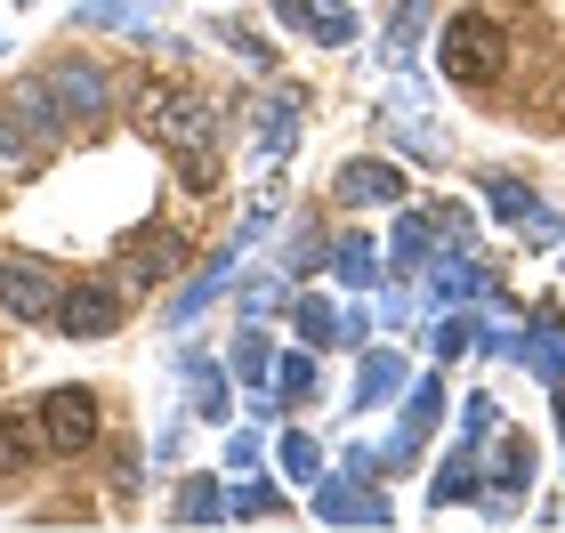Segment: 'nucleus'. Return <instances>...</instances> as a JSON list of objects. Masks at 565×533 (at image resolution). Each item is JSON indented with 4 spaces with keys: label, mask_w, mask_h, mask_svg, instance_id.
<instances>
[{
    "label": "nucleus",
    "mask_w": 565,
    "mask_h": 533,
    "mask_svg": "<svg viewBox=\"0 0 565 533\" xmlns=\"http://www.w3.org/2000/svg\"><path fill=\"white\" fill-rule=\"evenodd\" d=\"M138 121H146V138L178 162V178H186L194 194H211V178H218V106L211 97L186 89V82H162V89H146Z\"/></svg>",
    "instance_id": "obj_1"
},
{
    "label": "nucleus",
    "mask_w": 565,
    "mask_h": 533,
    "mask_svg": "<svg viewBox=\"0 0 565 533\" xmlns=\"http://www.w3.org/2000/svg\"><path fill=\"white\" fill-rule=\"evenodd\" d=\"M436 65H445V82H460V89H493L501 73H509L501 17H477V9L445 17V33H436Z\"/></svg>",
    "instance_id": "obj_2"
},
{
    "label": "nucleus",
    "mask_w": 565,
    "mask_h": 533,
    "mask_svg": "<svg viewBox=\"0 0 565 533\" xmlns=\"http://www.w3.org/2000/svg\"><path fill=\"white\" fill-rule=\"evenodd\" d=\"M41 445L65 452V461H73V452H89L97 445V396L89 388H49L41 396Z\"/></svg>",
    "instance_id": "obj_3"
},
{
    "label": "nucleus",
    "mask_w": 565,
    "mask_h": 533,
    "mask_svg": "<svg viewBox=\"0 0 565 533\" xmlns=\"http://www.w3.org/2000/svg\"><path fill=\"white\" fill-rule=\"evenodd\" d=\"M57 299H65V284L49 275V259H24V250H9V259H0V308H9L17 323L57 316Z\"/></svg>",
    "instance_id": "obj_4"
},
{
    "label": "nucleus",
    "mask_w": 565,
    "mask_h": 533,
    "mask_svg": "<svg viewBox=\"0 0 565 533\" xmlns=\"http://www.w3.org/2000/svg\"><path fill=\"white\" fill-rule=\"evenodd\" d=\"M316 518L323 525H396L388 493L372 477H316Z\"/></svg>",
    "instance_id": "obj_5"
},
{
    "label": "nucleus",
    "mask_w": 565,
    "mask_h": 533,
    "mask_svg": "<svg viewBox=\"0 0 565 533\" xmlns=\"http://www.w3.org/2000/svg\"><path fill=\"white\" fill-rule=\"evenodd\" d=\"M121 323H130V308H121L114 284H73V291L57 299V332H65V340H114Z\"/></svg>",
    "instance_id": "obj_6"
},
{
    "label": "nucleus",
    "mask_w": 565,
    "mask_h": 533,
    "mask_svg": "<svg viewBox=\"0 0 565 533\" xmlns=\"http://www.w3.org/2000/svg\"><path fill=\"white\" fill-rule=\"evenodd\" d=\"M331 194H340L348 211H388V202H404V170L380 162V154H355V162H340Z\"/></svg>",
    "instance_id": "obj_7"
},
{
    "label": "nucleus",
    "mask_w": 565,
    "mask_h": 533,
    "mask_svg": "<svg viewBox=\"0 0 565 533\" xmlns=\"http://www.w3.org/2000/svg\"><path fill=\"white\" fill-rule=\"evenodd\" d=\"M235 267H243V243H218V250H211V259H202V267H194V284H186V291H178V299H170V316H162V323H170V332H186V323H202V308H211V299H218L226 284H235Z\"/></svg>",
    "instance_id": "obj_8"
},
{
    "label": "nucleus",
    "mask_w": 565,
    "mask_h": 533,
    "mask_svg": "<svg viewBox=\"0 0 565 533\" xmlns=\"http://www.w3.org/2000/svg\"><path fill=\"white\" fill-rule=\"evenodd\" d=\"M49 89H57V106L65 121H97L106 114V65H89V57H65V65H49Z\"/></svg>",
    "instance_id": "obj_9"
},
{
    "label": "nucleus",
    "mask_w": 565,
    "mask_h": 533,
    "mask_svg": "<svg viewBox=\"0 0 565 533\" xmlns=\"http://www.w3.org/2000/svg\"><path fill=\"white\" fill-rule=\"evenodd\" d=\"M445 250V226L436 211H396V235H388V267L396 275H428V259Z\"/></svg>",
    "instance_id": "obj_10"
},
{
    "label": "nucleus",
    "mask_w": 565,
    "mask_h": 533,
    "mask_svg": "<svg viewBox=\"0 0 565 533\" xmlns=\"http://www.w3.org/2000/svg\"><path fill=\"white\" fill-rule=\"evenodd\" d=\"M525 364H533V380L542 388H565V316L557 308H542V316H525Z\"/></svg>",
    "instance_id": "obj_11"
},
{
    "label": "nucleus",
    "mask_w": 565,
    "mask_h": 533,
    "mask_svg": "<svg viewBox=\"0 0 565 533\" xmlns=\"http://www.w3.org/2000/svg\"><path fill=\"white\" fill-rule=\"evenodd\" d=\"M428 284H436V299H493V291H501L493 267L469 259V250H436V259H428Z\"/></svg>",
    "instance_id": "obj_12"
},
{
    "label": "nucleus",
    "mask_w": 565,
    "mask_h": 533,
    "mask_svg": "<svg viewBox=\"0 0 565 533\" xmlns=\"http://www.w3.org/2000/svg\"><path fill=\"white\" fill-rule=\"evenodd\" d=\"M9 114H17V121H24V130H33L41 146L57 138V130H73V121H65V106H57V89H49V73H41V82H17V89H9Z\"/></svg>",
    "instance_id": "obj_13"
},
{
    "label": "nucleus",
    "mask_w": 565,
    "mask_h": 533,
    "mask_svg": "<svg viewBox=\"0 0 565 533\" xmlns=\"http://www.w3.org/2000/svg\"><path fill=\"white\" fill-rule=\"evenodd\" d=\"M178 267H186V235H170V226H153V235L130 250V284H170Z\"/></svg>",
    "instance_id": "obj_14"
},
{
    "label": "nucleus",
    "mask_w": 565,
    "mask_h": 533,
    "mask_svg": "<svg viewBox=\"0 0 565 533\" xmlns=\"http://www.w3.org/2000/svg\"><path fill=\"white\" fill-rule=\"evenodd\" d=\"M73 24H82V33H153V9L146 0H82Z\"/></svg>",
    "instance_id": "obj_15"
},
{
    "label": "nucleus",
    "mask_w": 565,
    "mask_h": 533,
    "mask_svg": "<svg viewBox=\"0 0 565 533\" xmlns=\"http://www.w3.org/2000/svg\"><path fill=\"white\" fill-rule=\"evenodd\" d=\"M267 388L282 396V404H316L323 396V380H316V348H291V355H275V372H267Z\"/></svg>",
    "instance_id": "obj_16"
},
{
    "label": "nucleus",
    "mask_w": 565,
    "mask_h": 533,
    "mask_svg": "<svg viewBox=\"0 0 565 533\" xmlns=\"http://www.w3.org/2000/svg\"><path fill=\"white\" fill-rule=\"evenodd\" d=\"M428 17H436V0H396L388 33H380V57H388V65H413V49H420V33H428Z\"/></svg>",
    "instance_id": "obj_17"
},
{
    "label": "nucleus",
    "mask_w": 565,
    "mask_h": 533,
    "mask_svg": "<svg viewBox=\"0 0 565 533\" xmlns=\"http://www.w3.org/2000/svg\"><path fill=\"white\" fill-rule=\"evenodd\" d=\"M396 388H404V355L396 348H364V364H355V404L372 413V404H388Z\"/></svg>",
    "instance_id": "obj_18"
},
{
    "label": "nucleus",
    "mask_w": 565,
    "mask_h": 533,
    "mask_svg": "<svg viewBox=\"0 0 565 533\" xmlns=\"http://www.w3.org/2000/svg\"><path fill=\"white\" fill-rule=\"evenodd\" d=\"M331 275H340L348 291H380V243H364V235H340L331 243V259H323Z\"/></svg>",
    "instance_id": "obj_19"
},
{
    "label": "nucleus",
    "mask_w": 565,
    "mask_h": 533,
    "mask_svg": "<svg viewBox=\"0 0 565 533\" xmlns=\"http://www.w3.org/2000/svg\"><path fill=\"white\" fill-rule=\"evenodd\" d=\"M282 510H291V501H282L275 477H243V486L226 493V518H243V525H275Z\"/></svg>",
    "instance_id": "obj_20"
},
{
    "label": "nucleus",
    "mask_w": 565,
    "mask_h": 533,
    "mask_svg": "<svg viewBox=\"0 0 565 533\" xmlns=\"http://www.w3.org/2000/svg\"><path fill=\"white\" fill-rule=\"evenodd\" d=\"M299 114H307V97H299V89H275L267 106H259V146H267V154H291Z\"/></svg>",
    "instance_id": "obj_21"
},
{
    "label": "nucleus",
    "mask_w": 565,
    "mask_h": 533,
    "mask_svg": "<svg viewBox=\"0 0 565 533\" xmlns=\"http://www.w3.org/2000/svg\"><path fill=\"white\" fill-rule=\"evenodd\" d=\"M291 323H299V340H307V348H340V299L299 291V299H291Z\"/></svg>",
    "instance_id": "obj_22"
},
{
    "label": "nucleus",
    "mask_w": 565,
    "mask_h": 533,
    "mask_svg": "<svg viewBox=\"0 0 565 533\" xmlns=\"http://www.w3.org/2000/svg\"><path fill=\"white\" fill-rule=\"evenodd\" d=\"M170 518H178V525H218V518H226V486H218V477H186L178 501H170Z\"/></svg>",
    "instance_id": "obj_23"
},
{
    "label": "nucleus",
    "mask_w": 565,
    "mask_h": 533,
    "mask_svg": "<svg viewBox=\"0 0 565 533\" xmlns=\"http://www.w3.org/2000/svg\"><path fill=\"white\" fill-rule=\"evenodd\" d=\"M275 461H282V486H316V477H323V445L307 437V428H282Z\"/></svg>",
    "instance_id": "obj_24"
},
{
    "label": "nucleus",
    "mask_w": 565,
    "mask_h": 533,
    "mask_svg": "<svg viewBox=\"0 0 565 533\" xmlns=\"http://www.w3.org/2000/svg\"><path fill=\"white\" fill-rule=\"evenodd\" d=\"M186 372H194V413H202V420H226V413H235V396H226V364H211V355L186 348Z\"/></svg>",
    "instance_id": "obj_25"
},
{
    "label": "nucleus",
    "mask_w": 565,
    "mask_h": 533,
    "mask_svg": "<svg viewBox=\"0 0 565 533\" xmlns=\"http://www.w3.org/2000/svg\"><path fill=\"white\" fill-rule=\"evenodd\" d=\"M267 372H275V355H267V332L250 323V332L226 348V380H243V388H267Z\"/></svg>",
    "instance_id": "obj_26"
},
{
    "label": "nucleus",
    "mask_w": 565,
    "mask_h": 533,
    "mask_svg": "<svg viewBox=\"0 0 565 533\" xmlns=\"http://www.w3.org/2000/svg\"><path fill=\"white\" fill-rule=\"evenodd\" d=\"M33 445H41V428H24V413H0V486H9V477H24Z\"/></svg>",
    "instance_id": "obj_27"
},
{
    "label": "nucleus",
    "mask_w": 565,
    "mask_h": 533,
    "mask_svg": "<svg viewBox=\"0 0 565 533\" xmlns=\"http://www.w3.org/2000/svg\"><path fill=\"white\" fill-rule=\"evenodd\" d=\"M493 486H501V493H525V486H533V445H525V437H501V445H493Z\"/></svg>",
    "instance_id": "obj_28"
},
{
    "label": "nucleus",
    "mask_w": 565,
    "mask_h": 533,
    "mask_svg": "<svg viewBox=\"0 0 565 533\" xmlns=\"http://www.w3.org/2000/svg\"><path fill=\"white\" fill-rule=\"evenodd\" d=\"M469 486H477V445H460L452 461L436 469V486H428V501H436V510H452V501L469 493Z\"/></svg>",
    "instance_id": "obj_29"
},
{
    "label": "nucleus",
    "mask_w": 565,
    "mask_h": 533,
    "mask_svg": "<svg viewBox=\"0 0 565 533\" xmlns=\"http://www.w3.org/2000/svg\"><path fill=\"white\" fill-rule=\"evenodd\" d=\"M282 299H291V275H250V284H243V299H235V308H243L250 323H267V316L282 308Z\"/></svg>",
    "instance_id": "obj_30"
},
{
    "label": "nucleus",
    "mask_w": 565,
    "mask_h": 533,
    "mask_svg": "<svg viewBox=\"0 0 565 533\" xmlns=\"http://www.w3.org/2000/svg\"><path fill=\"white\" fill-rule=\"evenodd\" d=\"M477 186H484V202H493V211H501V218H525V211H533V194H525V178H509V170H484V178H477Z\"/></svg>",
    "instance_id": "obj_31"
},
{
    "label": "nucleus",
    "mask_w": 565,
    "mask_h": 533,
    "mask_svg": "<svg viewBox=\"0 0 565 533\" xmlns=\"http://www.w3.org/2000/svg\"><path fill=\"white\" fill-rule=\"evenodd\" d=\"M460 437H469L477 452H484V437H501V404H493V396H484V388H477L469 404H460Z\"/></svg>",
    "instance_id": "obj_32"
},
{
    "label": "nucleus",
    "mask_w": 565,
    "mask_h": 533,
    "mask_svg": "<svg viewBox=\"0 0 565 533\" xmlns=\"http://www.w3.org/2000/svg\"><path fill=\"white\" fill-rule=\"evenodd\" d=\"M428 348H436V355H445V364H452V355H469V348H477V323H469V316H436Z\"/></svg>",
    "instance_id": "obj_33"
},
{
    "label": "nucleus",
    "mask_w": 565,
    "mask_h": 533,
    "mask_svg": "<svg viewBox=\"0 0 565 533\" xmlns=\"http://www.w3.org/2000/svg\"><path fill=\"white\" fill-rule=\"evenodd\" d=\"M518 226H525V243H533V250H565V218L550 211V202H533Z\"/></svg>",
    "instance_id": "obj_34"
},
{
    "label": "nucleus",
    "mask_w": 565,
    "mask_h": 533,
    "mask_svg": "<svg viewBox=\"0 0 565 533\" xmlns=\"http://www.w3.org/2000/svg\"><path fill=\"white\" fill-rule=\"evenodd\" d=\"M218 41H226V49H235V57H243L250 73H267V65H275V49H267L259 33H243V24H218Z\"/></svg>",
    "instance_id": "obj_35"
},
{
    "label": "nucleus",
    "mask_w": 565,
    "mask_h": 533,
    "mask_svg": "<svg viewBox=\"0 0 565 533\" xmlns=\"http://www.w3.org/2000/svg\"><path fill=\"white\" fill-rule=\"evenodd\" d=\"M0 170H33V146L17 138V114L0 106Z\"/></svg>",
    "instance_id": "obj_36"
},
{
    "label": "nucleus",
    "mask_w": 565,
    "mask_h": 533,
    "mask_svg": "<svg viewBox=\"0 0 565 533\" xmlns=\"http://www.w3.org/2000/svg\"><path fill=\"white\" fill-rule=\"evenodd\" d=\"M259 452H267V437H259V428H235V437H226V469H259Z\"/></svg>",
    "instance_id": "obj_37"
},
{
    "label": "nucleus",
    "mask_w": 565,
    "mask_h": 533,
    "mask_svg": "<svg viewBox=\"0 0 565 533\" xmlns=\"http://www.w3.org/2000/svg\"><path fill=\"white\" fill-rule=\"evenodd\" d=\"M316 41H323V49H348V41H355V17H348V9H316Z\"/></svg>",
    "instance_id": "obj_38"
},
{
    "label": "nucleus",
    "mask_w": 565,
    "mask_h": 533,
    "mask_svg": "<svg viewBox=\"0 0 565 533\" xmlns=\"http://www.w3.org/2000/svg\"><path fill=\"white\" fill-rule=\"evenodd\" d=\"M380 323H388V332H404V323H420V316H413V291H388V284H380Z\"/></svg>",
    "instance_id": "obj_39"
},
{
    "label": "nucleus",
    "mask_w": 565,
    "mask_h": 533,
    "mask_svg": "<svg viewBox=\"0 0 565 533\" xmlns=\"http://www.w3.org/2000/svg\"><path fill=\"white\" fill-rule=\"evenodd\" d=\"M275 24L282 33H316V0H275Z\"/></svg>",
    "instance_id": "obj_40"
},
{
    "label": "nucleus",
    "mask_w": 565,
    "mask_h": 533,
    "mask_svg": "<svg viewBox=\"0 0 565 533\" xmlns=\"http://www.w3.org/2000/svg\"><path fill=\"white\" fill-rule=\"evenodd\" d=\"M542 518H550V525H565V501H550V510H542Z\"/></svg>",
    "instance_id": "obj_41"
},
{
    "label": "nucleus",
    "mask_w": 565,
    "mask_h": 533,
    "mask_svg": "<svg viewBox=\"0 0 565 533\" xmlns=\"http://www.w3.org/2000/svg\"><path fill=\"white\" fill-rule=\"evenodd\" d=\"M316 9H348V0H316Z\"/></svg>",
    "instance_id": "obj_42"
}]
</instances>
